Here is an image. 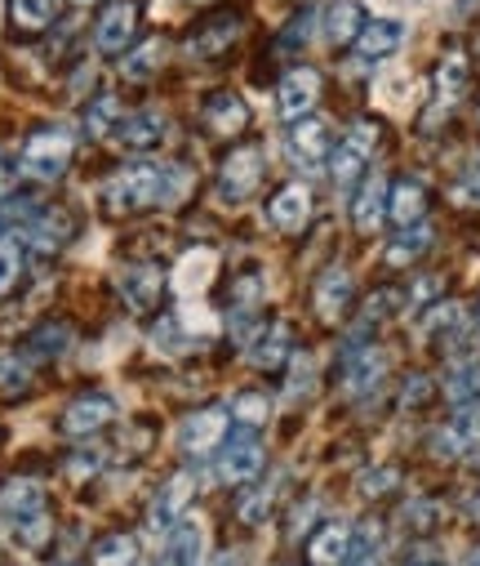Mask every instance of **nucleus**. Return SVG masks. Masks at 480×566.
<instances>
[{
  "label": "nucleus",
  "mask_w": 480,
  "mask_h": 566,
  "mask_svg": "<svg viewBox=\"0 0 480 566\" xmlns=\"http://www.w3.org/2000/svg\"><path fill=\"white\" fill-rule=\"evenodd\" d=\"M107 214H142L151 206H166V166H125L98 192Z\"/></svg>",
  "instance_id": "f257e3e1"
},
{
  "label": "nucleus",
  "mask_w": 480,
  "mask_h": 566,
  "mask_svg": "<svg viewBox=\"0 0 480 566\" xmlns=\"http://www.w3.org/2000/svg\"><path fill=\"white\" fill-rule=\"evenodd\" d=\"M72 153H76L72 134H67L63 125H50V129H36L28 144H23L19 170H23L28 179H36V184H54V179H63V170L72 166Z\"/></svg>",
  "instance_id": "f03ea898"
},
{
  "label": "nucleus",
  "mask_w": 480,
  "mask_h": 566,
  "mask_svg": "<svg viewBox=\"0 0 480 566\" xmlns=\"http://www.w3.org/2000/svg\"><path fill=\"white\" fill-rule=\"evenodd\" d=\"M111 419H116V401H111L107 392H81V397H72V401L63 406V415H58V433L72 438V442H81V438L103 433Z\"/></svg>",
  "instance_id": "7ed1b4c3"
},
{
  "label": "nucleus",
  "mask_w": 480,
  "mask_h": 566,
  "mask_svg": "<svg viewBox=\"0 0 480 566\" xmlns=\"http://www.w3.org/2000/svg\"><path fill=\"white\" fill-rule=\"evenodd\" d=\"M138 23H142L138 0H111V6L103 10V19L94 23V50L98 54H125L134 45Z\"/></svg>",
  "instance_id": "20e7f679"
},
{
  "label": "nucleus",
  "mask_w": 480,
  "mask_h": 566,
  "mask_svg": "<svg viewBox=\"0 0 480 566\" xmlns=\"http://www.w3.org/2000/svg\"><path fill=\"white\" fill-rule=\"evenodd\" d=\"M192 491H196V473H192V469L174 473L166 486H160V495H156V504H151V513H147V531L166 539V535L183 522V509L192 504Z\"/></svg>",
  "instance_id": "39448f33"
},
{
  "label": "nucleus",
  "mask_w": 480,
  "mask_h": 566,
  "mask_svg": "<svg viewBox=\"0 0 480 566\" xmlns=\"http://www.w3.org/2000/svg\"><path fill=\"white\" fill-rule=\"evenodd\" d=\"M316 98H320V72H311V67H294V72H285L280 85H276V116L294 125V120L311 116Z\"/></svg>",
  "instance_id": "423d86ee"
},
{
  "label": "nucleus",
  "mask_w": 480,
  "mask_h": 566,
  "mask_svg": "<svg viewBox=\"0 0 480 566\" xmlns=\"http://www.w3.org/2000/svg\"><path fill=\"white\" fill-rule=\"evenodd\" d=\"M285 153L298 170H316L320 161L330 157V125L320 116H302L289 125V138H285Z\"/></svg>",
  "instance_id": "0eeeda50"
},
{
  "label": "nucleus",
  "mask_w": 480,
  "mask_h": 566,
  "mask_svg": "<svg viewBox=\"0 0 480 566\" xmlns=\"http://www.w3.org/2000/svg\"><path fill=\"white\" fill-rule=\"evenodd\" d=\"M374 138H378V125H374V120H356V125L348 129V138H343L339 153H334V166H330L339 188H348V184L361 179V170H365V161H370V153H374Z\"/></svg>",
  "instance_id": "6e6552de"
},
{
  "label": "nucleus",
  "mask_w": 480,
  "mask_h": 566,
  "mask_svg": "<svg viewBox=\"0 0 480 566\" xmlns=\"http://www.w3.org/2000/svg\"><path fill=\"white\" fill-rule=\"evenodd\" d=\"M258 179H263V153H258V148H241V153H232V157L223 161L218 197H223L227 206H236V201H245V197L258 188Z\"/></svg>",
  "instance_id": "1a4fd4ad"
},
{
  "label": "nucleus",
  "mask_w": 480,
  "mask_h": 566,
  "mask_svg": "<svg viewBox=\"0 0 480 566\" xmlns=\"http://www.w3.org/2000/svg\"><path fill=\"white\" fill-rule=\"evenodd\" d=\"M120 295L134 313H156L160 300H166V272L151 263H134L120 272Z\"/></svg>",
  "instance_id": "9d476101"
},
{
  "label": "nucleus",
  "mask_w": 480,
  "mask_h": 566,
  "mask_svg": "<svg viewBox=\"0 0 480 566\" xmlns=\"http://www.w3.org/2000/svg\"><path fill=\"white\" fill-rule=\"evenodd\" d=\"M227 438V410L223 406H210V410H196L188 423H183V451L188 455H210L218 451Z\"/></svg>",
  "instance_id": "9b49d317"
},
{
  "label": "nucleus",
  "mask_w": 480,
  "mask_h": 566,
  "mask_svg": "<svg viewBox=\"0 0 480 566\" xmlns=\"http://www.w3.org/2000/svg\"><path fill=\"white\" fill-rule=\"evenodd\" d=\"M387 375V357L378 348H352V357L343 361V392L348 397H370Z\"/></svg>",
  "instance_id": "f8f14e48"
},
{
  "label": "nucleus",
  "mask_w": 480,
  "mask_h": 566,
  "mask_svg": "<svg viewBox=\"0 0 480 566\" xmlns=\"http://www.w3.org/2000/svg\"><path fill=\"white\" fill-rule=\"evenodd\" d=\"M201 562H205V526L196 517H188L170 531L156 566H201Z\"/></svg>",
  "instance_id": "ddd939ff"
},
{
  "label": "nucleus",
  "mask_w": 480,
  "mask_h": 566,
  "mask_svg": "<svg viewBox=\"0 0 480 566\" xmlns=\"http://www.w3.org/2000/svg\"><path fill=\"white\" fill-rule=\"evenodd\" d=\"M311 219V192L302 184H285L271 201H267V223L276 232H298Z\"/></svg>",
  "instance_id": "4468645a"
},
{
  "label": "nucleus",
  "mask_w": 480,
  "mask_h": 566,
  "mask_svg": "<svg viewBox=\"0 0 480 566\" xmlns=\"http://www.w3.org/2000/svg\"><path fill=\"white\" fill-rule=\"evenodd\" d=\"M480 447V406H458V415L445 423V429L436 433V451L440 455H467Z\"/></svg>",
  "instance_id": "2eb2a0df"
},
{
  "label": "nucleus",
  "mask_w": 480,
  "mask_h": 566,
  "mask_svg": "<svg viewBox=\"0 0 480 566\" xmlns=\"http://www.w3.org/2000/svg\"><path fill=\"white\" fill-rule=\"evenodd\" d=\"M36 513H45V486L36 478H10L0 486V517L6 522H23Z\"/></svg>",
  "instance_id": "dca6fc26"
},
{
  "label": "nucleus",
  "mask_w": 480,
  "mask_h": 566,
  "mask_svg": "<svg viewBox=\"0 0 480 566\" xmlns=\"http://www.w3.org/2000/svg\"><path fill=\"white\" fill-rule=\"evenodd\" d=\"M263 464H267L263 442L241 438V442H232V447L223 451V460H218V478H223L227 486H241V482H254V478L263 473Z\"/></svg>",
  "instance_id": "f3484780"
},
{
  "label": "nucleus",
  "mask_w": 480,
  "mask_h": 566,
  "mask_svg": "<svg viewBox=\"0 0 480 566\" xmlns=\"http://www.w3.org/2000/svg\"><path fill=\"white\" fill-rule=\"evenodd\" d=\"M166 134H170V120L160 112H134L129 120H120L116 144L129 148V153H151V148H160V138Z\"/></svg>",
  "instance_id": "a211bd4d"
},
{
  "label": "nucleus",
  "mask_w": 480,
  "mask_h": 566,
  "mask_svg": "<svg viewBox=\"0 0 480 566\" xmlns=\"http://www.w3.org/2000/svg\"><path fill=\"white\" fill-rule=\"evenodd\" d=\"M352 272L348 268H330L326 276L316 281V313H320V322H343V313H348V304H352Z\"/></svg>",
  "instance_id": "6ab92c4d"
},
{
  "label": "nucleus",
  "mask_w": 480,
  "mask_h": 566,
  "mask_svg": "<svg viewBox=\"0 0 480 566\" xmlns=\"http://www.w3.org/2000/svg\"><path fill=\"white\" fill-rule=\"evenodd\" d=\"M405 45V23L401 19H370L356 36V59L374 63V59H387Z\"/></svg>",
  "instance_id": "aec40b11"
},
{
  "label": "nucleus",
  "mask_w": 480,
  "mask_h": 566,
  "mask_svg": "<svg viewBox=\"0 0 480 566\" xmlns=\"http://www.w3.org/2000/svg\"><path fill=\"white\" fill-rule=\"evenodd\" d=\"M236 36H241V19H236V14H218V19L201 23V28L188 36V54H192V59H214V54H223Z\"/></svg>",
  "instance_id": "412c9836"
},
{
  "label": "nucleus",
  "mask_w": 480,
  "mask_h": 566,
  "mask_svg": "<svg viewBox=\"0 0 480 566\" xmlns=\"http://www.w3.org/2000/svg\"><path fill=\"white\" fill-rule=\"evenodd\" d=\"M201 116H205V125H210L218 138H232V134H241V129L249 125V107H245L241 94H214V98H205Z\"/></svg>",
  "instance_id": "4be33fe9"
},
{
  "label": "nucleus",
  "mask_w": 480,
  "mask_h": 566,
  "mask_svg": "<svg viewBox=\"0 0 480 566\" xmlns=\"http://www.w3.org/2000/svg\"><path fill=\"white\" fill-rule=\"evenodd\" d=\"M307 553H311L316 566H343L348 553H352V526L348 522H326V526L311 535Z\"/></svg>",
  "instance_id": "5701e85b"
},
{
  "label": "nucleus",
  "mask_w": 480,
  "mask_h": 566,
  "mask_svg": "<svg viewBox=\"0 0 480 566\" xmlns=\"http://www.w3.org/2000/svg\"><path fill=\"white\" fill-rule=\"evenodd\" d=\"M423 210H427V192L414 184V179H401L392 192H387V219L405 232V228H418L423 223Z\"/></svg>",
  "instance_id": "b1692460"
},
{
  "label": "nucleus",
  "mask_w": 480,
  "mask_h": 566,
  "mask_svg": "<svg viewBox=\"0 0 480 566\" xmlns=\"http://www.w3.org/2000/svg\"><path fill=\"white\" fill-rule=\"evenodd\" d=\"M387 192H392L387 175H370V179H365V188H361V197H356V206H352V219H356L361 232H374V228L383 223V214H387Z\"/></svg>",
  "instance_id": "393cba45"
},
{
  "label": "nucleus",
  "mask_w": 480,
  "mask_h": 566,
  "mask_svg": "<svg viewBox=\"0 0 480 566\" xmlns=\"http://www.w3.org/2000/svg\"><path fill=\"white\" fill-rule=\"evenodd\" d=\"M289 353H294V331H289L285 322H276V326H263L258 344L249 348V361H254L258 370H276V366L289 361Z\"/></svg>",
  "instance_id": "a878e982"
},
{
  "label": "nucleus",
  "mask_w": 480,
  "mask_h": 566,
  "mask_svg": "<svg viewBox=\"0 0 480 566\" xmlns=\"http://www.w3.org/2000/svg\"><path fill=\"white\" fill-rule=\"evenodd\" d=\"M361 28H365V14H361L356 0H334L330 14H326V41L330 45H348V41L361 36Z\"/></svg>",
  "instance_id": "bb28decb"
},
{
  "label": "nucleus",
  "mask_w": 480,
  "mask_h": 566,
  "mask_svg": "<svg viewBox=\"0 0 480 566\" xmlns=\"http://www.w3.org/2000/svg\"><path fill=\"white\" fill-rule=\"evenodd\" d=\"M285 473H276V478H267L263 486H254L249 495H241V517L249 522V526H258V522H267L271 517V509H276V500H280V491H285Z\"/></svg>",
  "instance_id": "cd10ccee"
},
{
  "label": "nucleus",
  "mask_w": 480,
  "mask_h": 566,
  "mask_svg": "<svg viewBox=\"0 0 480 566\" xmlns=\"http://www.w3.org/2000/svg\"><path fill=\"white\" fill-rule=\"evenodd\" d=\"M445 397L454 401V406H471L476 397H480V361L471 357V361H458L449 375H445Z\"/></svg>",
  "instance_id": "c85d7f7f"
},
{
  "label": "nucleus",
  "mask_w": 480,
  "mask_h": 566,
  "mask_svg": "<svg viewBox=\"0 0 480 566\" xmlns=\"http://www.w3.org/2000/svg\"><path fill=\"white\" fill-rule=\"evenodd\" d=\"M134 562H138V544L125 531H111L94 544V566H134Z\"/></svg>",
  "instance_id": "c756f323"
},
{
  "label": "nucleus",
  "mask_w": 480,
  "mask_h": 566,
  "mask_svg": "<svg viewBox=\"0 0 480 566\" xmlns=\"http://www.w3.org/2000/svg\"><path fill=\"white\" fill-rule=\"evenodd\" d=\"M67 232H72V223H67V214H58V210H41L36 223L28 228V237H32L36 250H58V245L67 241Z\"/></svg>",
  "instance_id": "7c9ffc66"
},
{
  "label": "nucleus",
  "mask_w": 480,
  "mask_h": 566,
  "mask_svg": "<svg viewBox=\"0 0 480 566\" xmlns=\"http://www.w3.org/2000/svg\"><path fill=\"white\" fill-rule=\"evenodd\" d=\"M462 90H467V63L454 54V59H445L440 72H436V103H440V107H454V103L462 98Z\"/></svg>",
  "instance_id": "2f4dec72"
},
{
  "label": "nucleus",
  "mask_w": 480,
  "mask_h": 566,
  "mask_svg": "<svg viewBox=\"0 0 480 566\" xmlns=\"http://www.w3.org/2000/svg\"><path fill=\"white\" fill-rule=\"evenodd\" d=\"M10 531H14V544H19V548H28V553L50 548V539H54V522H50V513H36V517H23V522H10Z\"/></svg>",
  "instance_id": "473e14b6"
},
{
  "label": "nucleus",
  "mask_w": 480,
  "mask_h": 566,
  "mask_svg": "<svg viewBox=\"0 0 480 566\" xmlns=\"http://www.w3.org/2000/svg\"><path fill=\"white\" fill-rule=\"evenodd\" d=\"M32 388V361L19 353H0V397H19Z\"/></svg>",
  "instance_id": "72a5a7b5"
},
{
  "label": "nucleus",
  "mask_w": 480,
  "mask_h": 566,
  "mask_svg": "<svg viewBox=\"0 0 480 566\" xmlns=\"http://www.w3.org/2000/svg\"><path fill=\"white\" fill-rule=\"evenodd\" d=\"M19 276H23V245H19V237L0 232V300L19 286Z\"/></svg>",
  "instance_id": "f704fd0d"
},
{
  "label": "nucleus",
  "mask_w": 480,
  "mask_h": 566,
  "mask_svg": "<svg viewBox=\"0 0 480 566\" xmlns=\"http://www.w3.org/2000/svg\"><path fill=\"white\" fill-rule=\"evenodd\" d=\"M10 14L23 32H41L54 23V0H10Z\"/></svg>",
  "instance_id": "c9c22d12"
},
{
  "label": "nucleus",
  "mask_w": 480,
  "mask_h": 566,
  "mask_svg": "<svg viewBox=\"0 0 480 566\" xmlns=\"http://www.w3.org/2000/svg\"><path fill=\"white\" fill-rule=\"evenodd\" d=\"M427 245H431V228H427V223H418V228H405V232L392 241V250H387V263H396V268H401V263L418 259Z\"/></svg>",
  "instance_id": "e433bc0d"
},
{
  "label": "nucleus",
  "mask_w": 480,
  "mask_h": 566,
  "mask_svg": "<svg viewBox=\"0 0 480 566\" xmlns=\"http://www.w3.org/2000/svg\"><path fill=\"white\" fill-rule=\"evenodd\" d=\"M116 116H120L116 98H111V94H103V98H94V103H89V112H85V129H89L94 138H107V134H116V129H120V125H116Z\"/></svg>",
  "instance_id": "4c0bfd02"
},
{
  "label": "nucleus",
  "mask_w": 480,
  "mask_h": 566,
  "mask_svg": "<svg viewBox=\"0 0 480 566\" xmlns=\"http://www.w3.org/2000/svg\"><path fill=\"white\" fill-rule=\"evenodd\" d=\"M423 335H462V308L458 304H436L423 313Z\"/></svg>",
  "instance_id": "58836bf2"
},
{
  "label": "nucleus",
  "mask_w": 480,
  "mask_h": 566,
  "mask_svg": "<svg viewBox=\"0 0 480 566\" xmlns=\"http://www.w3.org/2000/svg\"><path fill=\"white\" fill-rule=\"evenodd\" d=\"M156 59H160V41H147V45L125 63V76H129V81H147V76L156 72Z\"/></svg>",
  "instance_id": "ea45409f"
},
{
  "label": "nucleus",
  "mask_w": 480,
  "mask_h": 566,
  "mask_svg": "<svg viewBox=\"0 0 480 566\" xmlns=\"http://www.w3.org/2000/svg\"><path fill=\"white\" fill-rule=\"evenodd\" d=\"M258 335H263V322H258L254 313H236V317H232V339H236L245 353L258 344Z\"/></svg>",
  "instance_id": "a19ab883"
},
{
  "label": "nucleus",
  "mask_w": 480,
  "mask_h": 566,
  "mask_svg": "<svg viewBox=\"0 0 480 566\" xmlns=\"http://www.w3.org/2000/svg\"><path fill=\"white\" fill-rule=\"evenodd\" d=\"M32 348H41L36 357H58V353L67 348V331H63V326H45V331L32 339Z\"/></svg>",
  "instance_id": "79ce46f5"
},
{
  "label": "nucleus",
  "mask_w": 480,
  "mask_h": 566,
  "mask_svg": "<svg viewBox=\"0 0 480 566\" xmlns=\"http://www.w3.org/2000/svg\"><path fill=\"white\" fill-rule=\"evenodd\" d=\"M396 482H401V473H396V469H374V473H365V478H361V495H370V500H374V495L392 491Z\"/></svg>",
  "instance_id": "37998d69"
},
{
  "label": "nucleus",
  "mask_w": 480,
  "mask_h": 566,
  "mask_svg": "<svg viewBox=\"0 0 480 566\" xmlns=\"http://www.w3.org/2000/svg\"><path fill=\"white\" fill-rule=\"evenodd\" d=\"M263 415H267V401H263L258 392L236 397V419H241V423H263Z\"/></svg>",
  "instance_id": "c03bdc74"
},
{
  "label": "nucleus",
  "mask_w": 480,
  "mask_h": 566,
  "mask_svg": "<svg viewBox=\"0 0 480 566\" xmlns=\"http://www.w3.org/2000/svg\"><path fill=\"white\" fill-rule=\"evenodd\" d=\"M401 566H440V553L431 544H409L405 557H401Z\"/></svg>",
  "instance_id": "a18cd8bd"
},
{
  "label": "nucleus",
  "mask_w": 480,
  "mask_h": 566,
  "mask_svg": "<svg viewBox=\"0 0 480 566\" xmlns=\"http://www.w3.org/2000/svg\"><path fill=\"white\" fill-rule=\"evenodd\" d=\"M454 201H462V206H480V175H467V179L454 188Z\"/></svg>",
  "instance_id": "49530a36"
},
{
  "label": "nucleus",
  "mask_w": 480,
  "mask_h": 566,
  "mask_svg": "<svg viewBox=\"0 0 480 566\" xmlns=\"http://www.w3.org/2000/svg\"><path fill=\"white\" fill-rule=\"evenodd\" d=\"M316 509H320L316 500H302V504H298V513H294V522H289V535H294V539H298V535L307 531V522L316 517Z\"/></svg>",
  "instance_id": "de8ad7c7"
},
{
  "label": "nucleus",
  "mask_w": 480,
  "mask_h": 566,
  "mask_svg": "<svg viewBox=\"0 0 480 566\" xmlns=\"http://www.w3.org/2000/svg\"><path fill=\"white\" fill-rule=\"evenodd\" d=\"M103 469V455H76V464H72V478H89V473H98Z\"/></svg>",
  "instance_id": "09e8293b"
},
{
  "label": "nucleus",
  "mask_w": 480,
  "mask_h": 566,
  "mask_svg": "<svg viewBox=\"0 0 480 566\" xmlns=\"http://www.w3.org/2000/svg\"><path fill=\"white\" fill-rule=\"evenodd\" d=\"M307 384H311V366H307V361H298V370H294V379H289V397H302V392H307Z\"/></svg>",
  "instance_id": "8fccbe9b"
},
{
  "label": "nucleus",
  "mask_w": 480,
  "mask_h": 566,
  "mask_svg": "<svg viewBox=\"0 0 480 566\" xmlns=\"http://www.w3.org/2000/svg\"><path fill=\"white\" fill-rule=\"evenodd\" d=\"M10 179H14V166H10L6 148H0V192H6V188H10Z\"/></svg>",
  "instance_id": "3c124183"
},
{
  "label": "nucleus",
  "mask_w": 480,
  "mask_h": 566,
  "mask_svg": "<svg viewBox=\"0 0 480 566\" xmlns=\"http://www.w3.org/2000/svg\"><path fill=\"white\" fill-rule=\"evenodd\" d=\"M427 397V379L418 375V379H409V392H405V401H423Z\"/></svg>",
  "instance_id": "603ef678"
},
{
  "label": "nucleus",
  "mask_w": 480,
  "mask_h": 566,
  "mask_svg": "<svg viewBox=\"0 0 480 566\" xmlns=\"http://www.w3.org/2000/svg\"><path fill=\"white\" fill-rule=\"evenodd\" d=\"M352 566H383V557L370 548V553H356V562H352Z\"/></svg>",
  "instance_id": "864d4df0"
},
{
  "label": "nucleus",
  "mask_w": 480,
  "mask_h": 566,
  "mask_svg": "<svg viewBox=\"0 0 480 566\" xmlns=\"http://www.w3.org/2000/svg\"><path fill=\"white\" fill-rule=\"evenodd\" d=\"M462 566H480V548H471V553H467V562H462Z\"/></svg>",
  "instance_id": "5fc2aeb1"
},
{
  "label": "nucleus",
  "mask_w": 480,
  "mask_h": 566,
  "mask_svg": "<svg viewBox=\"0 0 480 566\" xmlns=\"http://www.w3.org/2000/svg\"><path fill=\"white\" fill-rule=\"evenodd\" d=\"M72 6H94V0H72Z\"/></svg>",
  "instance_id": "6e6d98bb"
},
{
  "label": "nucleus",
  "mask_w": 480,
  "mask_h": 566,
  "mask_svg": "<svg viewBox=\"0 0 480 566\" xmlns=\"http://www.w3.org/2000/svg\"><path fill=\"white\" fill-rule=\"evenodd\" d=\"M58 566H76V562H58Z\"/></svg>",
  "instance_id": "4d7b16f0"
},
{
  "label": "nucleus",
  "mask_w": 480,
  "mask_h": 566,
  "mask_svg": "<svg viewBox=\"0 0 480 566\" xmlns=\"http://www.w3.org/2000/svg\"><path fill=\"white\" fill-rule=\"evenodd\" d=\"M476 331H480V313H476Z\"/></svg>",
  "instance_id": "13d9d810"
}]
</instances>
